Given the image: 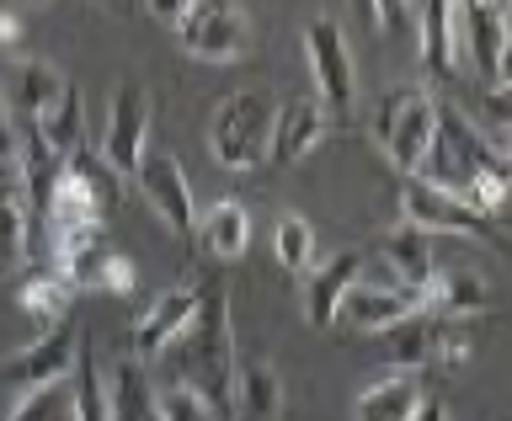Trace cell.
Here are the masks:
<instances>
[{"label":"cell","instance_id":"obj_13","mask_svg":"<svg viewBox=\"0 0 512 421\" xmlns=\"http://www.w3.org/2000/svg\"><path fill=\"white\" fill-rule=\"evenodd\" d=\"M198 315V288H166V294H155L150 304H144V310L134 315V358L139 363H155L160 352H166L176 336L187 331V320Z\"/></svg>","mask_w":512,"mask_h":421},{"label":"cell","instance_id":"obj_5","mask_svg":"<svg viewBox=\"0 0 512 421\" xmlns=\"http://www.w3.org/2000/svg\"><path fill=\"white\" fill-rule=\"evenodd\" d=\"M171 27H176V43L192 59H208V64L246 59V48H251V16L240 0H187V11Z\"/></svg>","mask_w":512,"mask_h":421},{"label":"cell","instance_id":"obj_12","mask_svg":"<svg viewBox=\"0 0 512 421\" xmlns=\"http://www.w3.org/2000/svg\"><path fill=\"white\" fill-rule=\"evenodd\" d=\"M400 208H406V224H416V230H427V235H491V219H480L464 198L416 182V176L406 182V192H400Z\"/></svg>","mask_w":512,"mask_h":421},{"label":"cell","instance_id":"obj_20","mask_svg":"<svg viewBox=\"0 0 512 421\" xmlns=\"http://www.w3.org/2000/svg\"><path fill=\"white\" fill-rule=\"evenodd\" d=\"M192 240H198V251L219 256V262H235V256L251 246V214H246V203H235V198H219V203L198 208V224H192Z\"/></svg>","mask_w":512,"mask_h":421},{"label":"cell","instance_id":"obj_16","mask_svg":"<svg viewBox=\"0 0 512 421\" xmlns=\"http://www.w3.org/2000/svg\"><path fill=\"white\" fill-rule=\"evenodd\" d=\"M326 107L310 102V96H294V102L278 107V118H272V150L267 160L272 166H294V160H304L315 150L320 139H326Z\"/></svg>","mask_w":512,"mask_h":421},{"label":"cell","instance_id":"obj_27","mask_svg":"<svg viewBox=\"0 0 512 421\" xmlns=\"http://www.w3.org/2000/svg\"><path fill=\"white\" fill-rule=\"evenodd\" d=\"M422 64L438 80L459 70L454 64V0H427L422 11Z\"/></svg>","mask_w":512,"mask_h":421},{"label":"cell","instance_id":"obj_34","mask_svg":"<svg viewBox=\"0 0 512 421\" xmlns=\"http://www.w3.org/2000/svg\"><path fill=\"white\" fill-rule=\"evenodd\" d=\"M374 22L390 27V32H400V27L411 22V0H374Z\"/></svg>","mask_w":512,"mask_h":421},{"label":"cell","instance_id":"obj_29","mask_svg":"<svg viewBox=\"0 0 512 421\" xmlns=\"http://www.w3.org/2000/svg\"><path fill=\"white\" fill-rule=\"evenodd\" d=\"M70 390H75V421H112L107 379H102V368H96V347H91V342H80V358H75Z\"/></svg>","mask_w":512,"mask_h":421},{"label":"cell","instance_id":"obj_43","mask_svg":"<svg viewBox=\"0 0 512 421\" xmlns=\"http://www.w3.org/2000/svg\"><path fill=\"white\" fill-rule=\"evenodd\" d=\"M22 6H43V0H22Z\"/></svg>","mask_w":512,"mask_h":421},{"label":"cell","instance_id":"obj_41","mask_svg":"<svg viewBox=\"0 0 512 421\" xmlns=\"http://www.w3.org/2000/svg\"><path fill=\"white\" fill-rule=\"evenodd\" d=\"M411 421H448V411H443V400H422Z\"/></svg>","mask_w":512,"mask_h":421},{"label":"cell","instance_id":"obj_25","mask_svg":"<svg viewBox=\"0 0 512 421\" xmlns=\"http://www.w3.org/2000/svg\"><path fill=\"white\" fill-rule=\"evenodd\" d=\"M379 251H384V262L395 267V283H406V288H422L432 272H438V256H432V235L427 230H416V224L400 219L390 235L379 240Z\"/></svg>","mask_w":512,"mask_h":421},{"label":"cell","instance_id":"obj_22","mask_svg":"<svg viewBox=\"0 0 512 421\" xmlns=\"http://www.w3.org/2000/svg\"><path fill=\"white\" fill-rule=\"evenodd\" d=\"M70 299H75V288L64 283L54 267H38L32 278H22V288H16V310L27 315L32 336H48L54 326H64V315H70Z\"/></svg>","mask_w":512,"mask_h":421},{"label":"cell","instance_id":"obj_35","mask_svg":"<svg viewBox=\"0 0 512 421\" xmlns=\"http://www.w3.org/2000/svg\"><path fill=\"white\" fill-rule=\"evenodd\" d=\"M0 166H16V112L0 102Z\"/></svg>","mask_w":512,"mask_h":421},{"label":"cell","instance_id":"obj_14","mask_svg":"<svg viewBox=\"0 0 512 421\" xmlns=\"http://www.w3.org/2000/svg\"><path fill=\"white\" fill-rule=\"evenodd\" d=\"M75 358H80V331L64 320V326H54L48 336H32L16 358H6V379L22 384V390H38V384L70 379Z\"/></svg>","mask_w":512,"mask_h":421},{"label":"cell","instance_id":"obj_19","mask_svg":"<svg viewBox=\"0 0 512 421\" xmlns=\"http://www.w3.org/2000/svg\"><path fill=\"white\" fill-rule=\"evenodd\" d=\"M64 96H70V80H64L59 64H48V59H22L16 64V75H11V112L16 118L38 123L64 102Z\"/></svg>","mask_w":512,"mask_h":421},{"label":"cell","instance_id":"obj_39","mask_svg":"<svg viewBox=\"0 0 512 421\" xmlns=\"http://www.w3.org/2000/svg\"><path fill=\"white\" fill-rule=\"evenodd\" d=\"M22 43V22H16V11H0V48H16Z\"/></svg>","mask_w":512,"mask_h":421},{"label":"cell","instance_id":"obj_9","mask_svg":"<svg viewBox=\"0 0 512 421\" xmlns=\"http://www.w3.org/2000/svg\"><path fill=\"white\" fill-rule=\"evenodd\" d=\"M507 6L496 0H454V64H475L486 80L502 70Z\"/></svg>","mask_w":512,"mask_h":421},{"label":"cell","instance_id":"obj_4","mask_svg":"<svg viewBox=\"0 0 512 421\" xmlns=\"http://www.w3.org/2000/svg\"><path fill=\"white\" fill-rule=\"evenodd\" d=\"M438 112H443V102H432L422 86H395L379 102L374 139H379V150L390 155L395 171H406V176L422 171L432 139H438Z\"/></svg>","mask_w":512,"mask_h":421},{"label":"cell","instance_id":"obj_36","mask_svg":"<svg viewBox=\"0 0 512 421\" xmlns=\"http://www.w3.org/2000/svg\"><path fill=\"white\" fill-rule=\"evenodd\" d=\"M486 123H512V80L486 96Z\"/></svg>","mask_w":512,"mask_h":421},{"label":"cell","instance_id":"obj_24","mask_svg":"<svg viewBox=\"0 0 512 421\" xmlns=\"http://www.w3.org/2000/svg\"><path fill=\"white\" fill-rule=\"evenodd\" d=\"M107 406H112V421H160L155 411V384L144 374V363L134 352H123L107 374Z\"/></svg>","mask_w":512,"mask_h":421},{"label":"cell","instance_id":"obj_40","mask_svg":"<svg viewBox=\"0 0 512 421\" xmlns=\"http://www.w3.org/2000/svg\"><path fill=\"white\" fill-rule=\"evenodd\" d=\"M144 6H150V11L160 16V22H176V16L187 11V0H144Z\"/></svg>","mask_w":512,"mask_h":421},{"label":"cell","instance_id":"obj_18","mask_svg":"<svg viewBox=\"0 0 512 421\" xmlns=\"http://www.w3.org/2000/svg\"><path fill=\"white\" fill-rule=\"evenodd\" d=\"M491 304V283L480 278V272H432V278L422 283V310L438 315V320H459V315H480Z\"/></svg>","mask_w":512,"mask_h":421},{"label":"cell","instance_id":"obj_31","mask_svg":"<svg viewBox=\"0 0 512 421\" xmlns=\"http://www.w3.org/2000/svg\"><path fill=\"white\" fill-rule=\"evenodd\" d=\"M272 251H278V267L299 278V272L315 267V230L299 214H283L278 230H272Z\"/></svg>","mask_w":512,"mask_h":421},{"label":"cell","instance_id":"obj_15","mask_svg":"<svg viewBox=\"0 0 512 421\" xmlns=\"http://www.w3.org/2000/svg\"><path fill=\"white\" fill-rule=\"evenodd\" d=\"M363 251H342L331 256V262H320L304 272V315H310V326H336V310H342V299L352 294V283H363Z\"/></svg>","mask_w":512,"mask_h":421},{"label":"cell","instance_id":"obj_17","mask_svg":"<svg viewBox=\"0 0 512 421\" xmlns=\"http://www.w3.org/2000/svg\"><path fill=\"white\" fill-rule=\"evenodd\" d=\"M438 331L443 320L416 310L411 320H400V326L379 331V358L395 368V374H422L427 363H438Z\"/></svg>","mask_w":512,"mask_h":421},{"label":"cell","instance_id":"obj_3","mask_svg":"<svg viewBox=\"0 0 512 421\" xmlns=\"http://www.w3.org/2000/svg\"><path fill=\"white\" fill-rule=\"evenodd\" d=\"M272 118H278V102H267L262 91H230L208 118V155L224 171L262 166L272 150Z\"/></svg>","mask_w":512,"mask_h":421},{"label":"cell","instance_id":"obj_7","mask_svg":"<svg viewBox=\"0 0 512 421\" xmlns=\"http://www.w3.org/2000/svg\"><path fill=\"white\" fill-rule=\"evenodd\" d=\"M134 182L144 192V203H150L182 240H192V224H198V198H192V182H187L182 160H176L171 150H144V160L134 166Z\"/></svg>","mask_w":512,"mask_h":421},{"label":"cell","instance_id":"obj_28","mask_svg":"<svg viewBox=\"0 0 512 421\" xmlns=\"http://www.w3.org/2000/svg\"><path fill=\"white\" fill-rule=\"evenodd\" d=\"M64 176L86 187V198L102 208V214H107L112 203H118V182H123V176L112 171L107 160H102V150H91V144H80L75 155H64Z\"/></svg>","mask_w":512,"mask_h":421},{"label":"cell","instance_id":"obj_2","mask_svg":"<svg viewBox=\"0 0 512 421\" xmlns=\"http://www.w3.org/2000/svg\"><path fill=\"white\" fill-rule=\"evenodd\" d=\"M416 182L454 192V198H464L480 219L502 214L507 198H512V171L496 160L486 134H475V128L464 123V112H454V107L438 112V139H432Z\"/></svg>","mask_w":512,"mask_h":421},{"label":"cell","instance_id":"obj_6","mask_svg":"<svg viewBox=\"0 0 512 421\" xmlns=\"http://www.w3.org/2000/svg\"><path fill=\"white\" fill-rule=\"evenodd\" d=\"M304 54H310L320 107L326 112H352V102H358V70H352V48H347L342 27H336L331 16H315V22L304 27Z\"/></svg>","mask_w":512,"mask_h":421},{"label":"cell","instance_id":"obj_8","mask_svg":"<svg viewBox=\"0 0 512 421\" xmlns=\"http://www.w3.org/2000/svg\"><path fill=\"white\" fill-rule=\"evenodd\" d=\"M150 150V91L139 80H123L112 91V107H107V139H102V160L118 176H134V166Z\"/></svg>","mask_w":512,"mask_h":421},{"label":"cell","instance_id":"obj_33","mask_svg":"<svg viewBox=\"0 0 512 421\" xmlns=\"http://www.w3.org/2000/svg\"><path fill=\"white\" fill-rule=\"evenodd\" d=\"M155 411H160V421H224L198 390H192V384H176V379H160Z\"/></svg>","mask_w":512,"mask_h":421},{"label":"cell","instance_id":"obj_30","mask_svg":"<svg viewBox=\"0 0 512 421\" xmlns=\"http://www.w3.org/2000/svg\"><path fill=\"white\" fill-rule=\"evenodd\" d=\"M6 421H75V390L70 379L38 384V390H22V400L11 406Z\"/></svg>","mask_w":512,"mask_h":421},{"label":"cell","instance_id":"obj_37","mask_svg":"<svg viewBox=\"0 0 512 421\" xmlns=\"http://www.w3.org/2000/svg\"><path fill=\"white\" fill-rule=\"evenodd\" d=\"M486 144L496 150V160L512 171V123H491V128H486Z\"/></svg>","mask_w":512,"mask_h":421},{"label":"cell","instance_id":"obj_26","mask_svg":"<svg viewBox=\"0 0 512 421\" xmlns=\"http://www.w3.org/2000/svg\"><path fill=\"white\" fill-rule=\"evenodd\" d=\"M230 411L240 421H278L283 416V379L272 363H246L235 368V400Z\"/></svg>","mask_w":512,"mask_h":421},{"label":"cell","instance_id":"obj_10","mask_svg":"<svg viewBox=\"0 0 512 421\" xmlns=\"http://www.w3.org/2000/svg\"><path fill=\"white\" fill-rule=\"evenodd\" d=\"M75 294H134V267L107 246V235H91L48 262Z\"/></svg>","mask_w":512,"mask_h":421},{"label":"cell","instance_id":"obj_21","mask_svg":"<svg viewBox=\"0 0 512 421\" xmlns=\"http://www.w3.org/2000/svg\"><path fill=\"white\" fill-rule=\"evenodd\" d=\"M422 400H427L422 374H395L390 368V374L374 379L358 400H352V421H411Z\"/></svg>","mask_w":512,"mask_h":421},{"label":"cell","instance_id":"obj_1","mask_svg":"<svg viewBox=\"0 0 512 421\" xmlns=\"http://www.w3.org/2000/svg\"><path fill=\"white\" fill-rule=\"evenodd\" d=\"M166 379L192 384L208 406L230 421V400H235V326H230V288L219 278L198 288V315L187 320V331L160 352Z\"/></svg>","mask_w":512,"mask_h":421},{"label":"cell","instance_id":"obj_32","mask_svg":"<svg viewBox=\"0 0 512 421\" xmlns=\"http://www.w3.org/2000/svg\"><path fill=\"white\" fill-rule=\"evenodd\" d=\"M32 128H38V139H43L59 160H64V155H75L80 144H86V139H80V91L70 86V96H64V102L48 112V118H38Z\"/></svg>","mask_w":512,"mask_h":421},{"label":"cell","instance_id":"obj_38","mask_svg":"<svg viewBox=\"0 0 512 421\" xmlns=\"http://www.w3.org/2000/svg\"><path fill=\"white\" fill-rule=\"evenodd\" d=\"M512 80V0H507V38H502V70H496V86Z\"/></svg>","mask_w":512,"mask_h":421},{"label":"cell","instance_id":"obj_42","mask_svg":"<svg viewBox=\"0 0 512 421\" xmlns=\"http://www.w3.org/2000/svg\"><path fill=\"white\" fill-rule=\"evenodd\" d=\"M352 6H358V11L368 16V22H374V0H352Z\"/></svg>","mask_w":512,"mask_h":421},{"label":"cell","instance_id":"obj_44","mask_svg":"<svg viewBox=\"0 0 512 421\" xmlns=\"http://www.w3.org/2000/svg\"><path fill=\"white\" fill-rule=\"evenodd\" d=\"M496 6H507V0H496Z\"/></svg>","mask_w":512,"mask_h":421},{"label":"cell","instance_id":"obj_23","mask_svg":"<svg viewBox=\"0 0 512 421\" xmlns=\"http://www.w3.org/2000/svg\"><path fill=\"white\" fill-rule=\"evenodd\" d=\"M22 262H32V208L22 176L0 182V278H11Z\"/></svg>","mask_w":512,"mask_h":421},{"label":"cell","instance_id":"obj_11","mask_svg":"<svg viewBox=\"0 0 512 421\" xmlns=\"http://www.w3.org/2000/svg\"><path fill=\"white\" fill-rule=\"evenodd\" d=\"M416 310H422V288H406V283H352V294L342 299L336 320H342L347 331H358V336H379V331L400 326V320H411Z\"/></svg>","mask_w":512,"mask_h":421}]
</instances>
